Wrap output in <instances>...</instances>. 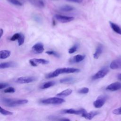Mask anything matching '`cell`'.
Wrapping results in <instances>:
<instances>
[{"label":"cell","mask_w":121,"mask_h":121,"mask_svg":"<svg viewBox=\"0 0 121 121\" xmlns=\"http://www.w3.org/2000/svg\"><path fill=\"white\" fill-rule=\"evenodd\" d=\"M80 71V69L74 68H59L46 75V78H51L57 77L59 75L63 73H73Z\"/></svg>","instance_id":"obj_1"},{"label":"cell","mask_w":121,"mask_h":121,"mask_svg":"<svg viewBox=\"0 0 121 121\" xmlns=\"http://www.w3.org/2000/svg\"><path fill=\"white\" fill-rule=\"evenodd\" d=\"M28 101L26 99H19L14 100L11 98H3L2 99V102L4 105L6 106L12 107L17 106L20 105H23L28 103Z\"/></svg>","instance_id":"obj_2"},{"label":"cell","mask_w":121,"mask_h":121,"mask_svg":"<svg viewBox=\"0 0 121 121\" xmlns=\"http://www.w3.org/2000/svg\"><path fill=\"white\" fill-rule=\"evenodd\" d=\"M65 102L62 98L57 97H50L41 100V103L44 104H60Z\"/></svg>","instance_id":"obj_3"},{"label":"cell","mask_w":121,"mask_h":121,"mask_svg":"<svg viewBox=\"0 0 121 121\" xmlns=\"http://www.w3.org/2000/svg\"><path fill=\"white\" fill-rule=\"evenodd\" d=\"M107 99V96L105 95H101L98 96L97 99L93 102V105L96 108H101L105 104Z\"/></svg>","instance_id":"obj_4"},{"label":"cell","mask_w":121,"mask_h":121,"mask_svg":"<svg viewBox=\"0 0 121 121\" xmlns=\"http://www.w3.org/2000/svg\"><path fill=\"white\" fill-rule=\"evenodd\" d=\"M109 71V70L107 68H104L99 70L94 75H93L92 77V78L93 80H96L103 78L108 74Z\"/></svg>","instance_id":"obj_5"},{"label":"cell","mask_w":121,"mask_h":121,"mask_svg":"<svg viewBox=\"0 0 121 121\" xmlns=\"http://www.w3.org/2000/svg\"><path fill=\"white\" fill-rule=\"evenodd\" d=\"M54 18L57 21L61 23H68L71 21H73L74 19V17H73L66 16L59 14L55 15Z\"/></svg>","instance_id":"obj_6"},{"label":"cell","mask_w":121,"mask_h":121,"mask_svg":"<svg viewBox=\"0 0 121 121\" xmlns=\"http://www.w3.org/2000/svg\"><path fill=\"white\" fill-rule=\"evenodd\" d=\"M85 109H80L79 110H75L74 109H65L61 111L63 113H69V114H73L76 115H82L83 113L86 112Z\"/></svg>","instance_id":"obj_7"},{"label":"cell","mask_w":121,"mask_h":121,"mask_svg":"<svg viewBox=\"0 0 121 121\" xmlns=\"http://www.w3.org/2000/svg\"><path fill=\"white\" fill-rule=\"evenodd\" d=\"M36 78L34 77H21L17 79L16 82L20 84H26L32 82Z\"/></svg>","instance_id":"obj_8"},{"label":"cell","mask_w":121,"mask_h":121,"mask_svg":"<svg viewBox=\"0 0 121 121\" xmlns=\"http://www.w3.org/2000/svg\"><path fill=\"white\" fill-rule=\"evenodd\" d=\"M110 68L112 69H121V56L112 60L110 63Z\"/></svg>","instance_id":"obj_9"},{"label":"cell","mask_w":121,"mask_h":121,"mask_svg":"<svg viewBox=\"0 0 121 121\" xmlns=\"http://www.w3.org/2000/svg\"><path fill=\"white\" fill-rule=\"evenodd\" d=\"M121 89V83L119 82H115L111 83L109 85L106 87V90L111 91H115Z\"/></svg>","instance_id":"obj_10"},{"label":"cell","mask_w":121,"mask_h":121,"mask_svg":"<svg viewBox=\"0 0 121 121\" xmlns=\"http://www.w3.org/2000/svg\"><path fill=\"white\" fill-rule=\"evenodd\" d=\"M32 50L36 53H41L44 51L43 44L42 43H37L32 47Z\"/></svg>","instance_id":"obj_11"},{"label":"cell","mask_w":121,"mask_h":121,"mask_svg":"<svg viewBox=\"0 0 121 121\" xmlns=\"http://www.w3.org/2000/svg\"><path fill=\"white\" fill-rule=\"evenodd\" d=\"M85 58V55L77 54L73 56L69 60V62L71 63H77L82 61Z\"/></svg>","instance_id":"obj_12"},{"label":"cell","mask_w":121,"mask_h":121,"mask_svg":"<svg viewBox=\"0 0 121 121\" xmlns=\"http://www.w3.org/2000/svg\"><path fill=\"white\" fill-rule=\"evenodd\" d=\"M99 112L96 111H93L90 112H86L83 113L81 116L87 120H92L95 116L98 115L99 114Z\"/></svg>","instance_id":"obj_13"},{"label":"cell","mask_w":121,"mask_h":121,"mask_svg":"<svg viewBox=\"0 0 121 121\" xmlns=\"http://www.w3.org/2000/svg\"><path fill=\"white\" fill-rule=\"evenodd\" d=\"M17 65V64L14 61H9L1 63L0 64V69H5L8 68L15 67Z\"/></svg>","instance_id":"obj_14"},{"label":"cell","mask_w":121,"mask_h":121,"mask_svg":"<svg viewBox=\"0 0 121 121\" xmlns=\"http://www.w3.org/2000/svg\"><path fill=\"white\" fill-rule=\"evenodd\" d=\"M103 51V46L102 44H99L95 49V52L94 53L93 56L95 59H98L102 54Z\"/></svg>","instance_id":"obj_15"},{"label":"cell","mask_w":121,"mask_h":121,"mask_svg":"<svg viewBox=\"0 0 121 121\" xmlns=\"http://www.w3.org/2000/svg\"><path fill=\"white\" fill-rule=\"evenodd\" d=\"M109 24L111 28L114 32L118 34L121 35V28L120 27V26L112 21H109Z\"/></svg>","instance_id":"obj_16"},{"label":"cell","mask_w":121,"mask_h":121,"mask_svg":"<svg viewBox=\"0 0 121 121\" xmlns=\"http://www.w3.org/2000/svg\"><path fill=\"white\" fill-rule=\"evenodd\" d=\"M72 90L71 89L68 88L57 94L56 95V96L58 97H66L70 95L72 93Z\"/></svg>","instance_id":"obj_17"},{"label":"cell","mask_w":121,"mask_h":121,"mask_svg":"<svg viewBox=\"0 0 121 121\" xmlns=\"http://www.w3.org/2000/svg\"><path fill=\"white\" fill-rule=\"evenodd\" d=\"M55 84V82L53 81H47L43 83L41 86H40V88L42 89H44L46 88H48L52 86H53Z\"/></svg>","instance_id":"obj_18"},{"label":"cell","mask_w":121,"mask_h":121,"mask_svg":"<svg viewBox=\"0 0 121 121\" xmlns=\"http://www.w3.org/2000/svg\"><path fill=\"white\" fill-rule=\"evenodd\" d=\"M11 52L9 50H1L0 51V58L5 59L8 58L10 55Z\"/></svg>","instance_id":"obj_19"},{"label":"cell","mask_w":121,"mask_h":121,"mask_svg":"<svg viewBox=\"0 0 121 121\" xmlns=\"http://www.w3.org/2000/svg\"><path fill=\"white\" fill-rule=\"evenodd\" d=\"M37 64H47L49 63V61L43 59H37L34 58L32 59Z\"/></svg>","instance_id":"obj_20"},{"label":"cell","mask_w":121,"mask_h":121,"mask_svg":"<svg viewBox=\"0 0 121 121\" xmlns=\"http://www.w3.org/2000/svg\"><path fill=\"white\" fill-rule=\"evenodd\" d=\"M74 8L73 7L70 6L69 5H64L61 7L60 8V10L62 11H65V12L70 11L74 10Z\"/></svg>","instance_id":"obj_21"},{"label":"cell","mask_w":121,"mask_h":121,"mask_svg":"<svg viewBox=\"0 0 121 121\" xmlns=\"http://www.w3.org/2000/svg\"><path fill=\"white\" fill-rule=\"evenodd\" d=\"M74 82V79L72 78H66L60 80V83H72Z\"/></svg>","instance_id":"obj_22"},{"label":"cell","mask_w":121,"mask_h":121,"mask_svg":"<svg viewBox=\"0 0 121 121\" xmlns=\"http://www.w3.org/2000/svg\"><path fill=\"white\" fill-rule=\"evenodd\" d=\"M0 112L1 114L4 115H11L13 114V112L9 111H7L3 109L1 106L0 107Z\"/></svg>","instance_id":"obj_23"},{"label":"cell","mask_w":121,"mask_h":121,"mask_svg":"<svg viewBox=\"0 0 121 121\" xmlns=\"http://www.w3.org/2000/svg\"><path fill=\"white\" fill-rule=\"evenodd\" d=\"M18 40V45L19 46H20L22 45L25 41V36L23 34H20V36Z\"/></svg>","instance_id":"obj_24"},{"label":"cell","mask_w":121,"mask_h":121,"mask_svg":"<svg viewBox=\"0 0 121 121\" xmlns=\"http://www.w3.org/2000/svg\"><path fill=\"white\" fill-rule=\"evenodd\" d=\"M78 48V45L77 44L74 45L72 47H71L69 49V54H71V53L75 52L77 51Z\"/></svg>","instance_id":"obj_25"},{"label":"cell","mask_w":121,"mask_h":121,"mask_svg":"<svg viewBox=\"0 0 121 121\" xmlns=\"http://www.w3.org/2000/svg\"><path fill=\"white\" fill-rule=\"evenodd\" d=\"M45 53H46V54H49V55H53V56H55V57H60V54H59L58 52H55V51H46V52H45Z\"/></svg>","instance_id":"obj_26"},{"label":"cell","mask_w":121,"mask_h":121,"mask_svg":"<svg viewBox=\"0 0 121 121\" xmlns=\"http://www.w3.org/2000/svg\"><path fill=\"white\" fill-rule=\"evenodd\" d=\"M89 92V88L87 87H83L79 89L78 92L81 94H86L88 93Z\"/></svg>","instance_id":"obj_27"},{"label":"cell","mask_w":121,"mask_h":121,"mask_svg":"<svg viewBox=\"0 0 121 121\" xmlns=\"http://www.w3.org/2000/svg\"><path fill=\"white\" fill-rule=\"evenodd\" d=\"M9 2L17 6H22V3L18 0H7Z\"/></svg>","instance_id":"obj_28"},{"label":"cell","mask_w":121,"mask_h":121,"mask_svg":"<svg viewBox=\"0 0 121 121\" xmlns=\"http://www.w3.org/2000/svg\"><path fill=\"white\" fill-rule=\"evenodd\" d=\"M15 92V89L11 86H9L4 90V92L5 93H11Z\"/></svg>","instance_id":"obj_29"},{"label":"cell","mask_w":121,"mask_h":121,"mask_svg":"<svg viewBox=\"0 0 121 121\" xmlns=\"http://www.w3.org/2000/svg\"><path fill=\"white\" fill-rule=\"evenodd\" d=\"M20 34H21V33H16V34H14L13 35V36L11 37L10 40L12 41H14L17 40H18L20 36Z\"/></svg>","instance_id":"obj_30"},{"label":"cell","mask_w":121,"mask_h":121,"mask_svg":"<svg viewBox=\"0 0 121 121\" xmlns=\"http://www.w3.org/2000/svg\"><path fill=\"white\" fill-rule=\"evenodd\" d=\"M112 112L116 115H121V107L113 110Z\"/></svg>","instance_id":"obj_31"},{"label":"cell","mask_w":121,"mask_h":121,"mask_svg":"<svg viewBox=\"0 0 121 121\" xmlns=\"http://www.w3.org/2000/svg\"><path fill=\"white\" fill-rule=\"evenodd\" d=\"M9 86V85L8 83H0V89H3L4 88H5V87H7Z\"/></svg>","instance_id":"obj_32"},{"label":"cell","mask_w":121,"mask_h":121,"mask_svg":"<svg viewBox=\"0 0 121 121\" xmlns=\"http://www.w3.org/2000/svg\"><path fill=\"white\" fill-rule=\"evenodd\" d=\"M29 61L30 64L32 66H34V67H36V66L38 65V64H37L35 62V61L33 60V59H31V60H30Z\"/></svg>","instance_id":"obj_33"},{"label":"cell","mask_w":121,"mask_h":121,"mask_svg":"<svg viewBox=\"0 0 121 121\" xmlns=\"http://www.w3.org/2000/svg\"><path fill=\"white\" fill-rule=\"evenodd\" d=\"M68 1L76 2V3H81L83 0H66Z\"/></svg>","instance_id":"obj_34"},{"label":"cell","mask_w":121,"mask_h":121,"mask_svg":"<svg viewBox=\"0 0 121 121\" xmlns=\"http://www.w3.org/2000/svg\"><path fill=\"white\" fill-rule=\"evenodd\" d=\"M0 37H1L2 35H3V30L2 28L0 29Z\"/></svg>","instance_id":"obj_35"},{"label":"cell","mask_w":121,"mask_h":121,"mask_svg":"<svg viewBox=\"0 0 121 121\" xmlns=\"http://www.w3.org/2000/svg\"><path fill=\"white\" fill-rule=\"evenodd\" d=\"M117 78H118V79H119L120 81H121V73H120L118 75Z\"/></svg>","instance_id":"obj_36"}]
</instances>
